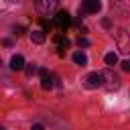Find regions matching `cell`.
<instances>
[{
  "instance_id": "obj_4",
  "label": "cell",
  "mask_w": 130,
  "mask_h": 130,
  "mask_svg": "<svg viewBox=\"0 0 130 130\" xmlns=\"http://www.w3.org/2000/svg\"><path fill=\"white\" fill-rule=\"evenodd\" d=\"M100 8H102V4H100V0H83V6L79 8V12H87V14H95V12H100Z\"/></svg>"
},
{
  "instance_id": "obj_15",
  "label": "cell",
  "mask_w": 130,
  "mask_h": 130,
  "mask_svg": "<svg viewBox=\"0 0 130 130\" xmlns=\"http://www.w3.org/2000/svg\"><path fill=\"white\" fill-rule=\"evenodd\" d=\"M37 71H39V75H41V77H45V75H49V71H47L45 67H41V69H37Z\"/></svg>"
},
{
  "instance_id": "obj_16",
  "label": "cell",
  "mask_w": 130,
  "mask_h": 130,
  "mask_svg": "<svg viewBox=\"0 0 130 130\" xmlns=\"http://www.w3.org/2000/svg\"><path fill=\"white\" fill-rule=\"evenodd\" d=\"M30 130H45V126H43V124H32Z\"/></svg>"
},
{
  "instance_id": "obj_19",
  "label": "cell",
  "mask_w": 130,
  "mask_h": 130,
  "mask_svg": "<svg viewBox=\"0 0 130 130\" xmlns=\"http://www.w3.org/2000/svg\"><path fill=\"white\" fill-rule=\"evenodd\" d=\"M0 130H4V128H2V126H0Z\"/></svg>"
},
{
  "instance_id": "obj_3",
  "label": "cell",
  "mask_w": 130,
  "mask_h": 130,
  "mask_svg": "<svg viewBox=\"0 0 130 130\" xmlns=\"http://www.w3.org/2000/svg\"><path fill=\"white\" fill-rule=\"evenodd\" d=\"M55 24H57L59 28H67V26L71 24V14H69L67 10H59L57 16H55Z\"/></svg>"
},
{
  "instance_id": "obj_18",
  "label": "cell",
  "mask_w": 130,
  "mask_h": 130,
  "mask_svg": "<svg viewBox=\"0 0 130 130\" xmlns=\"http://www.w3.org/2000/svg\"><path fill=\"white\" fill-rule=\"evenodd\" d=\"M0 65H2V59H0Z\"/></svg>"
},
{
  "instance_id": "obj_6",
  "label": "cell",
  "mask_w": 130,
  "mask_h": 130,
  "mask_svg": "<svg viewBox=\"0 0 130 130\" xmlns=\"http://www.w3.org/2000/svg\"><path fill=\"white\" fill-rule=\"evenodd\" d=\"M10 69H12V71H22V69H24V59H22V55H14V57L10 59Z\"/></svg>"
},
{
  "instance_id": "obj_8",
  "label": "cell",
  "mask_w": 130,
  "mask_h": 130,
  "mask_svg": "<svg viewBox=\"0 0 130 130\" xmlns=\"http://www.w3.org/2000/svg\"><path fill=\"white\" fill-rule=\"evenodd\" d=\"M30 39H32V43L43 45V43H45V39H47V35H45L43 30H32V32H30Z\"/></svg>"
},
{
  "instance_id": "obj_17",
  "label": "cell",
  "mask_w": 130,
  "mask_h": 130,
  "mask_svg": "<svg viewBox=\"0 0 130 130\" xmlns=\"http://www.w3.org/2000/svg\"><path fill=\"white\" fill-rule=\"evenodd\" d=\"M2 45H4V47H10V45H12V41H10V39H4V41H2Z\"/></svg>"
},
{
  "instance_id": "obj_14",
  "label": "cell",
  "mask_w": 130,
  "mask_h": 130,
  "mask_svg": "<svg viewBox=\"0 0 130 130\" xmlns=\"http://www.w3.org/2000/svg\"><path fill=\"white\" fill-rule=\"evenodd\" d=\"M120 65H122V69H124V71H130V61H122Z\"/></svg>"
},
{
  "instance_id": "obj_2",
  "label": "cell",
  "mask_w": 130,
  "mask_h": 130,
  "mask_svg": "<svg viewBox=\"0 0 130 130\" xmlns=\"http://www.w3.org/2000/svg\"><path fill=\"white\" fill-rule=\"evenodd\" d=\"M102 85H104V75L102 73L93 71V73H89L85 77V87L87 89H95V87H102Z\"/></svg>"
},
{
  "instance_id": "obj_1",
  "label": "cell",
  "mask_w": 130,
  "mask_h": 130,
  "mask_svg": "<svg viewBox=\"0 0 130 130\" xmlns=\"http://www.w3.org/2000/svg\"><path fill=\"white\" fill-rule=\"evenodd\" d=\"M35 6H37V10H39L43 16H49V14H53V12L57 10L59 0H35Z\"/></svg>"
},
{
  "instance_id": "obj_10",
  "label": "cell",
  "mask_w": 130,
  "mask_h": 130,
  "mask_svg": "<svg viewBox=\"0 0 130 130\" xmlns=\"http://www.w3.org/2000/svg\"><path fill=\"white\" fill-rule=\"evenodd\" d=\"M55 83H53V77L51 75H45V77H41V87L43 89H51Z\"/></svg>"
},
{
  "instance_id": "obj_9",
  "label": "cell",
  "mask_w": 130,
  "mask_h": 130,
  "mask_svg": "<svg viewBox=\"0 0 130 130\" xmlns=\"http://www.w3.org/2000/svg\"><path fill=\"white\" fill-rule=\"evenodd\" d=\"M73 61H75L77 65H81V67H83V65H87V55H85V53H81V51H75V53H73Z\"/></svg>"
},
{
  "instance_id": "obj_13",
  "label": "cell",
  "mask_w": 130,
  "mask_h": 130,
  "mask_svg": "<svg viewBox=\"0 0 130 130\" xmlns=\"http://www.w3.org/2000/svg\"><path fill=\"white\" fill-rule=\"evenodd\" d=\"M77 45H79V47H89L91 43H89V39H85V37H79V39H77Z\"/></svg>"
},
{
  "instance_id": "obj_11",
  "label": "cell",
  "mask_w": 130,
  "mask_h": 130,
  "mask_svg": "<svg viewBox=\"0 0 130 130\" xmlns=\"http://www.w3.org/2000/svg\"><path fill=\"white\" fill-rule=\"evenodd\" d=\"M106 65H110V67L118 65V55H116V53H108V55H106Z\"/></svg>"
},
{
  "instance_id": "obj_5",
  "label": "cell",
  "mask_w": 130,
  "mask_h": 130,
  "mask_svg": "<svg viewBox=\"0 0 130 130\" xmlns=\"http://www.w3.org/2000/svg\"><path fill=\"white\" fill-rule=\"evenodd\" d=\"M104 75V79H108V83H104L108 89H118L120 87V77L118 75H114V73H102Z\"/></svg>"
},
{
  "instance_id": "obj_7",
  "label": "cell",
  "mask_w": 130,
  "mask_h": 130,
  "mask_svg": "<svg viewBox=\"0 0 130 130\" xmlns=\"http://www.w3.org/2000/svg\"><path fill=\"white\" fill-rule=\"evenodd\" d=\"M112 6H114L118 12L126 14V12H128V6H130V0H112Z\"/></svg>"
},
{
  "instance_id": "obj_12",
  "label": "cell",
  "mask_w": 130,
  "mask_h": 130,
  "mask_svg": "<svg viewBox=\"0 0 130 130\" xmlns=\"http://www.w3.org/2000/svg\"><path fill=\"white\" fill-rule=\"evenodd\" d=\"M24 73H26L28 77H32V75L37 73V65H35V63H28V65H24Z\"/></svg>"
}]
</instances>
